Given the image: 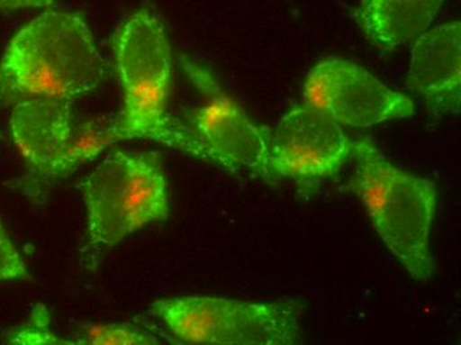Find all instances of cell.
<instances>
[{
    "mask_svg": "<svg viewBox=\"0 0 461 345\" xmlns=\"http://www.w3.org/2000/svg\"><path fill=\"white\" fill-rule=\"evenodd\" d=\"M106 74L84 15L47 10L14 36L0 60V108L33 99L75 103Z\"/></svg>",
    "mask_w": 461,
    "mask_h": 345,
    "instance_id": "1",
    "label": "cell"
},
{
    "mask_svg": "<svg viewBox=\"0 0 461 345\" xmlns=\"http://www.w3.org/2000/svg\"><path fill=\"white\" fill-rule=\"evenodd\" d=\"M114 58L123 91L117 114L123 141L150 140L203 159L194 134L167 113L173 58L161 19L149 10L131 14L115 33Z\"/></svg>",
    "mask_w": 461,
    "mask_h": 345,
    "instance_id": "2",
    "label": "cell"
},
{
    "mask_svg": "<svg viewBox=\"0 0 461 345\" xmlns=\"http://www.w3.org/2000/svg\"><path fill=\"white\" fill-rule=\"evenodd\" d=\"M348 187L364 202L371 222L393 257L419 282L434 275L432 222L438 189L429 179L393 165L369 139L353 142Z\"/></svg>",
    "mask_w": 461,
    "mask_h": 345,
    "instance_id": "3",
    "label": "cell"
},
{
    "mask_svg": "<svg viewBox=\"0 0 461 345\" xmlns=\"http://www.w3.org/2000/svg\"><path fill=\"white\" fill-rule=\"evenodd\" d=\"M72 105L68 101L27 100L16 104L11 114V136L27 169L18 187L32 204H44L53 187L123 141L117 116L80 122Z\"/></svg>",
    "mask_w": 461,
    "mask_h": 345,
    "instance_id": "4",
    "label": "cell"
},
{
    "mask_svg": "<svg viewBox=\"0 0 461 345\" xmlns=\"http://www.w3.org/2000/svg\"><path fill=\"white\" fill-rule=\"evenodd\" d=\"M80 187L86 207L84 265L91 271L101 255L170 213L167 179L153 151L112 150Z\"/></svg>",
    "mask_w": 461,
    "mask_h": 345,
    "instance_id": "5",
    "label": "cell"
},
{
    "mask_svg": "<svg viewBox=\"0 0 461 345\" xmlns=\"http://www.w3.org/2000/svg\"><path fill=\"white\" fill-rule=\"evenodd\" d=\"M151 313L179 340L207 345L303 344L305 303H249L226 297L184 296L153 303Z\"/></svg>",
    "mask_w": 461,
    "mask_h": 345,
    "instance_id": "6",
    "label": "cell"
},
{
    "mask_svg": "<svg viewBox=\"0 0 461 345\" xmlns=\"http://www.w3.org/2000/svg\"><path fill=\"white\" fill-rule=\"evenodd\" d=\"M182 67L204 101L185 113V125L203 150L204 161L233 174L276 181L271 169V129L255 123L212 74L187 56Z\"/></svg>",
    "mask_w": 461,
    "mask_h": 345,
    "instance_id": "7",
    "label": "cell"
},
{
    "mask_svg": "<svg viewBox=\"0 0 461 345\" xmlns=\"http://www.w3.org/2000/svg\"><path fill=\"white\" fill-rule=\"evenodd\" d=\"M306 104L339 125L367 128L414 114L410 97L387 88L364 67L330 58L320 61L303 86Z\"/></svg>",
    "mask_w": 461,
    "mask_h": 345,
    "instance_id": "8",
    "label": "cell"
},
{
    "mask_svg": "<svg viewBox=\"0 0 461 345\" xmlns=\"http://www.w3.org/2000/svg\"><path fill=\"white\" fill-rule=\"evenodd\" d=\"M351 150L341 125L305 103L289 111L272 133V173L276 181L284 177L309 187L339 173Z\"/></svg>",
    "mask_w": 461,
    "mask_h": 345,
    "instance_id": "9",
    "label": "cell"
},
{
    "mask_svg": "<svg viewBox=\"0 0 461 345\" xmlns=\"http://www.w3.org/2000/svg\"><path fill=\"white\" fill-rule=\"evenodd\" d=\"M461 24L438 25L416 39L407 88L434 116L457 114L461 100Z\"/></svg>",
    "mask_w": 461,
    "mask_h": 345,
    "instance_id": "10",
    "label": "cell"
},
{
    "mask_svg": "<svg viewBox=\"0 0 461 345\" xmlns=\"http://www.w3.org/2000/svg\"><path fill=\"white\" fill-rule=\"evenodd\" d=\"M443 3L444 0H364L354 16L374 47L392 52L426 32Z\"/></svg>",
    "mask_w": 461,
    "mask_h": 345,
    "instance_id": "11",
    "label": "cell"
},
{
    "mask_svg": "<svg viewBox=\"0 0 461 345\" xmlns=\"http://www.w3.org/2000/svg\"><path fill=\"white\" fill-rule=\"evenodd\" d=\"M72 344L113 345V344H159V339L133 324H89L75 332Z\"/></svg>",
    "mask_w": 461,
    "mask_h": 345,
    "instance_id": "12",
    "label": "cell"
},
{
    "mask_svg": "<svg viewBox=\"0 0 461 345\" xmlns=\"http://www.w3.org/2000/svg\"><path fill=\"white\" fill-rule=\"evenodd\" d=\"M8 344L63 345L72 344L69 339L58 338L50 331V313L46 305L36 304L30 319L21 327L14 328L5 335Z\"/></svg>",
    "mask_w": 461,
    "mask_h": 345,
    "instance_id": "13",
    "label": "cell"
},
{
    "mask_svg": "<svg viewBox=\"0 0 461 345\" xmlns=\"http://www.w3.org/2000/svg\"><path fill=\"white\" fill-rule=\"evenodd\" d=\"M28 270L16 247L0 224V280L27 279Z\"/></svg>",
    "mask_w": 461,
    "mask_h": 345,
    "instance_id": "14",
    "label": "cell"
},
{
    "mask_svg": "<svg viewBox=\"0 0 461 345\" xmlns=\"http://www.w3.org/2000/svg\"><path fill=\"white\" fill-rule=\"evenodd\" d=\"M53 5V0H0L2 10H19V8H44Z\"/></svg>",
    "mask_w": 461,
    "mask_h": 345,
    "instance_id": "15",
    "label": "cell"
},
{
    "mask_svg": "<svg viewBox=\"0 0 461 345\" xmlns=\"http://www.w3.org/2000/svg\"><path fill=\"white\" fill-rule=\"evenodd\" d=\"M0 140H2V136H0Z\"/></svg>",
    "mask_w": 461,
    "mask_h": 345,
    "instance_id": "16",
    "label": "cell"
}]
</instances>
